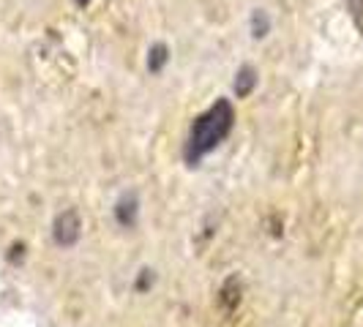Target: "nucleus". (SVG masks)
<instances>
[{
    "mask_svg": "<svg viewBox=\"0 0 363 327\" xmlns=\"http://www.w3.org/2000/svg\"><path fill=\"white\" fill-rule=\"evenodd\" d=\"M268 33H271V17L262 8H257L255 14H252V36L265 38Z\"/></svg>",
    "mask_w": 363,
    "mask_h": 327,
    "instance_id": "0eeeda50",
    "label": "nucleus"
},
{
    "mask_svg": "<svg viewBox=\"0 0 363 327\" xmlns=\"http://www.w3.org/2000/svg\"><path fill=\"white\" fill-rule=\"evenodd\" d=\"M167 63H169V47H167L164 41L153 44V47H150V52H147V71L162 74Z\"/></svg>",
    "mask_w": 363,
    "mask_h": 327,
    "instance_id": "423d86ee",
    "label": "nucleus"
},
{
    "mask_svg": "<svg viewBox=\"0 0 363 327\" xmlns=\"http://www.w3.org/2000/svg\"><path fill=\"white\" fill-rule=\"evenodd\" d=\"M137 218H140V197L134 191H128L115 202V221L131 229V226H137Z\"/></svg>",
    "mask_w": 363,
    "mask_h": 327,
    "instance_id": "7ed1b4c3",
    "label": "nucleus"
},
{
    "mask_svg": "<svg viewBox=\"0 0 363 327\" xmlns=\"http://www.w3.org/2000/svg\"><path fill=\"white\" fill-rule=\"evenodd\" d=\"M74 3H77V6H79V8H85V6H88V3H91V0H74Z\"/></svg>",
    "mask_w": 363,
    "mask_h": 327,
    "instance_id": "1a4fd4ad",
    "label": "nucleus"
},
{
    "mask_svg": "<svg viewBox=\"0 0 363 327\" xmlns=\"http://www.w3.org/2000/svg\"><path fill=\"white\" fill-rule=\"evenodd\" d=\"M233 126H235V109L227 98H218L213 107L205 109L200 117H194L191 131H189V142L183 150L186 164L197 166L211 150H216L233 134Z\"/></svg>",
    "mask_w": 363,
    "mask_h": 327,
    "instance_id": "f257e3e1",
    "label": "nucleus"
},
{
    "mask_svg": "<svg viewBox=\"0 0 363 327\" xmlns=\"http://www.w3.org/2000/svg\"><path fill=\"white\" fill-rule=\"evenodd\" d=\"M82 237V218L79 213L69 207L63 213H57L52 221V240L60 246V248H74Z\"/></svg>",
    "mask_w": 363,
    "mask_h": 327,
    "instance_id": "f03ea898",
    "label": "nucleus"
},
{
    "mask_svg": "<svg viewBox=\"0 0 363 327\" xmlns=\"http://www.w3.org/2000/svg\"><path fill=\"white\" fill-rule=\"evenodd\" d=\"M147 287H153V270H140V281H137V292H145Z\"/></svg>",
    "mask_w": 363,
    "mask_h": 327,
    "instance_id": "6e6552de",
    "label": "nucleus"
},
{
    "mask_svg": "<svg viewBox=\"0 0 363 327\" xmlns=\"http://www.w3.org/2000/svg\"><path fill=\"white\" fill-rule=\"evenodd\" d=\"M257 88V69L255 66H240L235 74V85H233V91H235L238 98H249Z\"/></svg>",
    "mask_w": 363,
    "mask_h": 327,
    "instance_id": "20e7f679",
    "label": "nucleus"
},
{
    "mask_svg": "<svg viewBox=\"0 0 363 327\" xmlns=\"http://www.w3.org/2000/svg\"><path fill=\"white\" fill-rule=\"evenodd\" d=\"M240 278L238 275H230L224 284H221V292H218V303H221V309L224 311H233L238 309V303H240Z\"/></svg>",
    "mask_w": 363,
    "mask_h": 327,
    "instance_id": "39448f33",
    "label": "nucleus"
}]
</instances>
